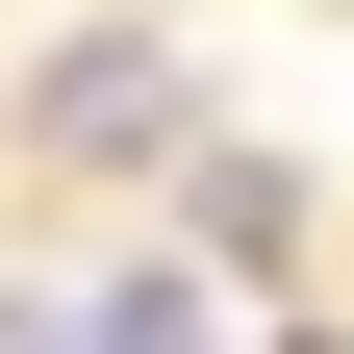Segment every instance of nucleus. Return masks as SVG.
<instances>
[{"instance_id":"f257e3e1","label":"nucleus","mask_w":354,"mask_h":354,"mask_svg":"<svg viewBox=\"0 0 354 354\" xmlns=\"http://www.w3.org/2000/svg\"><path fill=\"white\" fill-rule=\"evenodd\" d=\"M26 152H177V51H152V26L51 51V76H26Z\"/></svg>"},{"instance_id":"f03ea898","label":"nucleus","mask_w":354,"mask_h":354,"mask_svg":"<svg viewBox=\"0 0 354 354\" xmlns=\"http://www.w3.org/2000/svg\"><path fill=\"white\" fill-rule=\"evenodd\" d=\"M76 354H203V279H102V304H76Z\"/></svg>"},{"instance_id":"7ed1b4c3","label":"nucleus","mask_w":354,"mask_h":354,"mask_svg":"<svg viewBox=\"0 0 354 354\" xmlns=\"http://www.w3.org/2000/svg\"><path fill=\"white\" fill-rule=\"evenodd\" d=\"M0 354H76V304H0Z\"/></svg>"},{"instance_id":"20e7f679","label":"nucleus","mask_w":354,"mask_h":354,"mask_svg":"<svg viewBox=\"0 0 354 354\" xmlns=\"http://www.w3.org/2000/svg\"><path fill=\"white\" fill-rule=\"evenodd\" d=\"M329 354H354V329H329Z\"/></svg>"}]
</instances>
